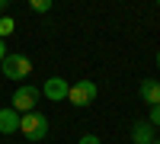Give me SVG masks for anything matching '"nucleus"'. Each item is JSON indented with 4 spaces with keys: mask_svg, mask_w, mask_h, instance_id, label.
<instances>
[{
    "mask_svg": "<svg viewBox=\"0 0 160 144\" xmlns=\"http://www.w3.org/2000/svg\"><path fill=\"white\" fill-rule=\"evenodd\" d=\"M0 71H3V77H10V80H26V77L32 74V61L26 55H19V51H7Z\"/></svg>",
    "mask_w": 160,
    "mask_h": 144,
    "instance_id": "obj_2",
    "label": "nucleus"
},
{
    "mask_svg": "<svg viewBox=\"0 0 160 144\" xmlns=\"http://www.w3.org/2000/svg\"><path fill=\"white\" fill-rule=\"evenodd\" d=\"M131 144H154V125L148 119L131 125Z\"/></svg>",
    "mask_w": 160,
    "mask_h": 144,
    "instance_id": "obj_7",
    "label": "nucleus"
},
{
    "mask_svg": "<svg viewBox=\"0 0 160 144\" xmlns=\"http://www.w3.org/2000/svg\"><path fill=\"white\" fill-rule=\"evenodd\" d=\"M29 7H32L35 13H48V10H51V0H32Z\"/></svg>",
    "mask_w": 160,
    "mask_h": 144,
    "instance_id": "obj_10",
    "label": "nucleus"
},
{
    "mask_svg": "<svg viewBox=\"0 0 160 144\" xmlns=\"http://www.w3.org/2000/svg\"><path fill=\"white\" fill-rule=\"evenodd\" d=\"M138 93H141V99L148 102V106H160V83L154 80V77H148V80H141Z\"/></svg>",
    "mask_w": 160,
    "mask_h": 144,
    "instance_id": "obj_8",
    "label": "nucleus"
},
{
    "mask_svg": "<svg viewBox=\"0 0 160 144\" xmlns=\"http://www.w3.org/2000/svg\"><path fill=\"white\" fill-rule=\"evenodd\" d=\"M19 132V112L7 106V109H0V135H16Z\"/></svg>",
    "mask_w": 160,
    "mask_h": 144,
    "instance_id": "obj_6",
    "label": "nucleus"
},
{
    "mask_svg": "<svg viewBox=\"0 0 160 144\" xmlns=\"http://www.w3.org/2000/svg\"><path fill=\"white\" fill-rule=\"evenodd\" d=\"M19 135L26 141H45L48 138V115H42V112L19 115Z\"/></svg>",
    "mask_w": 160,
    "mask_h": 144,
    "instance_id": "obj_1",
    "label": "nucleus"
},
{
    "mask_svg": "<svg viewBox=\"0 0 160 144\" xmlns=\"http://www.w3.org/2000/svg\"><path fill=\"white\" fill-rule=\"evenodd\" d=\"M148 122L154 128H160V106H151V115H148Z\"/></svg>",
    "mask_w": 160,
    "mask_h": 144,
    "instance_id": "obj_11",
    "label": "nucleus"
},
{
    "mask_svg": "<svg viewBox=\"0 0 160 144\" xmlns=\"http://www.w3.org/2000/svg\"><path fill=\"white\" fill-rule=\"evenodd\" d=\"M38 96H42V90H38V87H32V83H19V87H16V93H13V99H10V106L16 109L19 115L35 112Z\"/></svg>",
    "mask_w": 160,
    "mask_h": 144,
    "instance_id": "obj_3",
    "label": "nucleus"
},
{
    "mask_svg": "<svg viewBox=\"0 0 160 144\" xmlns=\"http://www.w3.org/2000/svg\"><path fill=\"white\" fill-rule=\"evenodd\" d=\"M154 144H160V138H154Z\"/></svg>",
    "mask_w": 160,
    "mask_h": 144,
    "instance_id": "obj_16",
    "label": "nucleus"
},
{
    "mask_svg": "<svg viewBox=\"0 0 160 144\" xmlns=\"http://www.w3.org/2000/svg\"><path fill=\"white\" fill-rule=\"evenodd\" d=\"M96 93H99V87L93 80H77V83H71L68 102L77 106V109H83V106H90V102H96Z\"/></svg>",
    "mask_w": 160,
    "mask_h": 144,
    "instance_id": "obj_4",
    "label": "nucleus"
},
{
    "mask_svg": "<svg viewBox=\"0 0 160 144\" xmlns=\"http://www.w3.org/2000/svg\"><path fill=\"white\" fill-rule=\"evenodd\" d=\"M68 93H71V83L64 80V77H48L45 87H42V96L51 99V102H64V99H68Z\"/></svg>",
    "mask_w": 160,
    "mask_h": 144,
    "instance_id": "obj_5",
    "label": "nucleus"
},
{
    "mask_svg": "<svg viewBox=\"0 0 160 144\" xmlns=\"http://www.w3.org/2000/svg\"><path fill=\"white\" fill-rule=\"evenodd\" d=\"M3 58H7V45H3V38H0V64H3Z\"/></svg>",
    "mask_w": 160,
    "mask_h": 144,
    "instance_id": "obj_13",
    "label": "nucleus"
},
{
    "mask_svg": "<svg viewBox=\"0 0 160 144\" xmlns=\"http://www.w3.org/2000/svg\"><path fill=\"white\" fill-rule=\"evenodd\" d=\"M77 144H102V141H99L96 135H80V141H77Z\"/></svg>",
    "mask_w": 160,
    "mask_h": 144,
    "instance_id": "obj_12",
    "label": "nucleus"
},
{
    "mask_svg": "<svg viewBox=\"0 0 160 144\" xmlns=\"http://www.w3.org/2000/svg\"><path fill=\"white\" fill-rule=\"evenodd\" d=\"M157 67H160V51H157Z\"/></svg>",
    "mask_w": 160,
    "mask_h": 144,
    "instance_id": "obj_15",
    "label": "nucleus"
},
{
    "mask_svg": "<svg viewBox=\"0 0 160 144\" xmlns=\"http://www.w3.org/2000/svg\"><path fill=\"white\" fill-rule=\"evenodd\" d=\"M7 7H10V0H0V13H3V10H7Z\"/></svg>",
    "mask_w": 160,
    "mask_h": 144,
    "instance_id": "obj_14",
    "label": "nucleus"
},
{
    "mask_svg": "<svg viewBox=\"0 0 160 144\" xmlns=\"http://www.w3.org/2000/svg\"><path fill=\"white\" fill-rule=\"evenodd\" d=\"M13 32H16V19L13 16H0V38H7Z\"/></svg>",
    "mask_w": 160,
    "mask_h": 144,
    "instance_id": "obj_9",
    "label": "nucleus"
}]
</instances>
